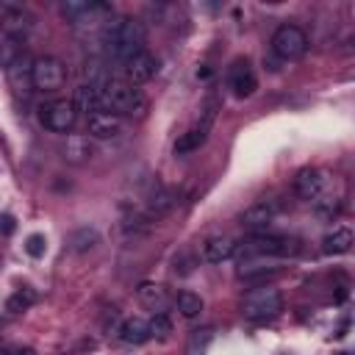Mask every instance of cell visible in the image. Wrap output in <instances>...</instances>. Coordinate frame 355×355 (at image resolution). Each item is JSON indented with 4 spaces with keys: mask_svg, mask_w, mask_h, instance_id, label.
Instances as JSON below:
<instances>
[{
    "mask_svg": "<svg viewBox=\"0 0 355 355\" xmlns=\"http://www.w3.org/2000/svg\"><path fill=\"white\" fill-rule=\"evenodd\" d=\"M144 25L136 19V17H116V19H108L103 28H100V44L103 50L116 58V61H128L130 55L141 53L144 50Z\"/></svg>",
    "mask_w": 355,
    "mask_h": 355,
    "instance_id": "6da1fadb",
    "label": "cell"
},
{
    "mask_svg": "<svg viewBox=\"0 0 355 355\" xmlns=\"http://www.w3.org/2000/svg\"><path fill=\"white\" fill-rule=\"evenodd\" d=\"M97 111H111L119 116H144L147 100L144 94L125 80H105L97 86Z\"/></svg>",
    "mask_w": 355,
    "mask_h": 355,
    "instance_id": "7a4b0ae2",
    "label": "cell"
},
{
    "mask_svg": "<svg viewBox=\"0 0 355 355\" xmlns=\"http://www.w3.org/2000/svg\"><path fill=\"white\" fill-rule=\"evenodd\" d=\"M280 311H283V294L272 283H261L241 297V313L252 322L275 319Z\"/></svg>",
    "mask_w": 355,
    "mask_h": 355,
    "instance_id": "3957f363",
    "label": "cell"
},
{
    "mask_svg": "<svg viewBox=\"0 0 355 355\" xmlns=\"http://www.w3.org/2000/svg\"><path fill=\"white\" fill-rule=\"evenodd\" d=\"M300 252V239L291 236H272V233H255L241 244L244 258H294Z\"/></svg>",
    "mask_w": 355,
    "mask_h": 355,
    "instance_id": "277c9868",
    "label": "cell"
},
{
    "mask_svg": "<svg viewBox=\"0 0 355 355\" xmlns=\"http://www.w3.org/2000/svg\"><path fill=\"white\" fill-rule=\"evenodd\" d=\"M67 80V67L55 55H36L31 64V86L42 94H53L64 86Z\"/></svg>",
    "mask_w": 355,
    "mask_h": 355,
    "instance_id": "5b68a950",
    "label": "cell"
},
{
    "mask_svg": "<svg viewBox=\"0 0 355 355\" xmlns=\"http://www.w3.org/2000/svg\"><path fill=\"white\" fill-rule=\"evenodd\" d=\"M272 50H275V55H280V58H286V61H294V58H300V55H305V50H308V36H305V31L300 28V25H280L275 33H272Z\"/></svg>",
    "mask_w": 355,
    "mask_h": 355,
    "instance_id": "8992f818",
    "label": "cell"
},
{
    "mask_svg": "<svg viewBox=\"0 0 355 355\" xmlns=\"http://www.w3.org/2000/svg\"><path fill=\"white\" fill-rule=\"evenodd\" d=\"M75 119H78V111L72 100H50L39 108V122L50 133H69L75 128Z\"/></svg>",
    "mask_w": 355,
    "mask_h": 355,
    "instance_id": "52a82bcc",
    "label": "cell"
},
{
    "mask_svg": "<svg viewBox=\"0 0 355 355\" xmlns=\"http://www.w3.org/2000/svg\"><path fill=\"white\" fill-rule=\"evenodd\" d=\"M277 211H280V205H277L275 200H261V202L250 205V208L241 214V227L250 230L252 236H255V233H266V227L275 222Z\"/></svg>",
    "mask_w": 355,
    "mask_h": 355,
    "instance_id": "ba28073f",
    "label": "cell"
},
{
    "mask_svg": "<svg viewBox=\"0 0 355 355\" xmlns=\"http://www.w3.org/2000/svg\"><path fill=\"white\" fill-rule=\"evenodd\" d=\"M155 72H158V61L147 50H141L125 61V83H130V86L147 83L150 78H155Z\"/></svg>",
    "mask_w": 355,
    "mask_h": 355,
    "instance_id": "9c48e42d",
    "label": "cell"
},
{
    "mask_svg": "<svg viewBox=\"0 0 355 355\" xmlns=\"http://www.w3.org/2000/svg\"><path fill=\"white\" fill-rule=\"evenodd\" d=\"M125 130V116L119 114H111V111H94L89 114V122H86V133L94 136V139H114Z\"/></svg>",
    "mask_w": 355,
    "mask_h": 355,
    "instance_id": "30bf717a",
    "label": "cell"
},
{
    "mask_svg": "<svg viewBox=\"0 0 355 355\" xmlns=\"http://www.w3.org/2000/svg\"><path fill=\"white\" fill-rule=\"evenodd\" d=\"M227 83H230V89H233L236 97H250V94L258 89V80H255L252 67H250L247 58H236V61L230 64V69H227Z\"/></svg>",
    "mask_w": 355,
    "mask_h": 355,
    "instance_id": "8fae6325",
    "label": "cell"
},
{
    "mask_svg": "<svg viewBox=\"0 0 355 355\" xmlns=\"http://www.w3.org/2000/svg\"><path fill=\"white\" fill-rule=\"evenodd\" d=\"M322 189H324V172L322 169L305 166V169L297 172V178H294L297 197H302V200H319L322 197Z\"/></svg>",
    "mask_w": 355,
    "mask_h": 355,
    "instance_id": "7c38bea8",
    "label": "cell"
},
{
    "mask_svg": "<svg viewBox=\"0 0 355 355\" xmlns=\"http://www.w3.org/2000/svg\"><path fill=\"white\" fill-rule=\"evenodd\" d=\"M136 297H139V302H141L144 308H150L153 313H164V311L169 308V302H172V297H169L166 286H161V283H153V280H144V283H139V288H136Z\"/></svg>",
    "mask_w": 355,
    "mask_h": 355,
    "instance_id": "4fadbf2b",
    "label": "cell"
},
{
    "mask_svg": "<svg viewBox=\"0 0 355 355\" xmlns=\"http://www.w3.org/2000/svg\"><path fill=\"white\" fill-rule=\"evenodd\" d=\"M0 31L6 33V39H19L22 42V36L31 31V19H28V14L22 8L3 6V11H0Z\"/></svg>",
    "mask_w": 355,
    "mask_h": 355,
    "instance_id": "5bb4252c",
    "label": "cell"
},
{
    "mask_svg": "<svg viewBox=\"0 0 355 355\" xmlns=\"http://www.w3.org/2000/svg\"><path fill=\"white\" fill-rule=\"evenodd\" d=\"M236 252V241L230 236H211L202 241V258L208 263H222Z\"/></svg>",
    "mask_w": 355,
    "mask_h": 355,
    "instance_id": "9a60e30c",
    "label": "cell"
},
{
    "mask_svg": "<svg viewBox=\"0 0 355 355\" xmlns=\"http://www.w3.org/2000/svg\"><path fill=\"white\" fill-rule=\"evenodd\" d=\"M116 338L122 344H144L150 336H147V322L141 316H128L122 319V324L116 327Z\"/></svg>",
    "mask_w": 355,
    "mask_h": 355,
    "instance_id": "2e32d148",
    "label": "cell"
},
{
    "mask_svg": "<svg viewBox=\"0 0 355 355\" xmlns=\"http://www.w3.org/2000/svg\"><path fill=\"white\" fill-rule=\"evenodd\" d=\"M208 128H211V125L202 122V125H197V128L180 133L178 141H175V155H189V153L200 150V147L205 144V139H208Z\"/></svg>",
    "mask_w": 355,
    "mask_h": 355,
    "instance_id": "e0dca14e",
    "label": "cell"
},
{
    "mask_svg": "<svg viewBox=\"0 0 355 355\" xmlns=\"http://www.w3.org/2000/svg\"><path fill=\"white\" fill-rule=\"evenodd\" d=\"M352 247V230L349 227H336L322 239V252L324 255H344Z\"/></svg>",
    "mask_w": 355,
    "mask_h": 355,
    "instance_id": "ac0fdd59",
    "label": "cell"
},
{
    "mask_svg": "<svg viewBox=\"0 0 355 355\" xmlns=\"http://www.w3.org/2000/svg\"><path fill=\"white\" fill-rule=\"evenodd\" d=\"M97 244H100V233L94 227H89V225H83V227H78V230L69 233V250L78 252V255L94 250Z\"/></svg>",
    "mask_w": 355,
    "mask_h": 355,
    "instance_id": "d6986e66",
    "label": "cell"
},
{
    "mask_svg": "<svg viewBox=\"0 0 355 355\" xmlns=\"http://www.w3.org/2000/svg\"><path fill=\"white\" fill-rule=\"evenodd\" d=\"M64 155H67V161H72V164H83L86 158H92V141H89V136L72 133V136L67 139V144H64Z\"/></svg>",
    "mask_w": 355,
    "mask_h": 355,
    "instance_id": "ffe728a7",
    "label": "cell"
},
{
    "mask_svg": "<svg viewBox=\"0 0 355 355\" xmlns=\"http://www.w3.org/2000/svg\"><path fill=\"white\" fill-rule=\"evenodd\" d=\"M175 308L180 311V316L197 319L205 305H202V297H200V294H194V291H180V294L175 297Z\"/></svg>",
    "mask_w": 355,
    "mask_h": 355,
    "instance_id": "44dd1931",
    "label": "cell"
},
{
    "mask_svg": "<svg viewBox=\"0 0 355 355\" xmlns=\"http://www.w3.org/2000/svg\"><path fill=\"white\" fill-rule=\"evenodd\" d=\"M72 105H75V111H97V86H92V83H80L78 89H75V97H72Z\"/></svg>",
    "mask_w": 355,
    "mask_h": 355,
    "instance_id": "7402d4cb",
    "label": "cell"
},
{
    "mask_svg": "<svg viewBox=\"0 0 355 355\" xmlns=\"http://www.w3.org/2000/svg\"><path fill=\"white\" fill-rule=\"evenodd\" d=\"M36 300H39V294H36L33 288H17V291L6 300V311H8V313H22V311H28L31 305H36Z\"/></svg>",
    "mask_w": 355,
    "mask_h": 355,
    "instance_id": "603a6c76",
    "label": "cell"
},
{
    "mask_svg": "<svg viewBox=\"0 0 355 355\" xmlns=\"http://www.w3.org/2000/svg\"><path fill=\"white\" fill-rule=\"evenodd\" d=\"M22 55H25V47L19 39H3L0 42V67L3 69H11Z\"/></svg>",
    "mask_w": 355,
    "mask_h": 355,
    "instance_id": "cb8c5ba5",
    "label": "cell"
},
{
    "mask_svg": "<svg viewBox=\"0 0 355 355\" xmlns=\"http://www.w3.org/2000/svg\"><path fill=\"white\" fill-rule=\"evenodd\" d=\"M172 333V322L166 319V313H153L147 319V336L150 338H169Z\"/></svg>",
    "mask_w": 355,
    "mask_h": 355,
    "instance_id": "d4e9b609",
    "label": "cell"
},
{
    "mask_svg": "<svg viewBox=\"0 0 355 355\" xmlns=\"http://www.w3.org/2000/svg\"><path fill=\"white\" fill-rule=\"evenodd\" d=\"M211 338H214V330H211V327H200V330H194V333L189 336V355H202L205 347L211 344Z\"/></svg>",
    "mask_w": 355,
    "mask_h": 355,
    "instance_id": "484cf974",
    "label": "cell"
},
{
    "mask_svg": "<svg viewBox=\"0 0 355 355\" xmlns=\"http://www.w3.org/2000/svg\"><path fill=\"white\" fill-rule=\"evenodd\" d=\"M44 250H47V241H44V236H42V233H31V236L25 239V252H28V255L42 258V255H44Z\"/></svg>",
    "mask_w": 355,
    "mask_h": 355,
    "instance_id": "4316f807",
    "label": "cell"
},
{
    "mask_svg": "<svg viewBox=\"0 0 355 355\" xmlns=\"http://www.w3.org/2000/svg\"><path fill=\"white\" fill-rule=\"evenodd\" d=\"M191 269H194V258H191L189 252L175 255V272H178V275H191Z\"/></svg>",
    "mask_w": 355,
    "mask_h": 355,
    "instance_id": "83f0119b",
    "label": "cell"
},
{
    "mask_svg": "<svg viewBox=\"0 0 355 355\" xmlns=\"http://www.w3.org/2000/svg\"><path fill=\"white\" fill-rule=\"evenodd\" d=\"M14 227H17V225H14V219H11V216H0V233H3V236L14 233Z\"/></svg>",
    "mask_w": 355,
    "mask_h": 355,
    "instance_id": "f1b7e54d",
    "label": "cell"
},
{
    "mask_svg": "<svg viewBox=\"0 0 355 355\" xmlns=\"http://www.w3.org/2000/svg\"><path fill=\"white\" fill-rule=\"evenodd\" d=\"M6 355H33V349H28V347H25V349H22V347H14V349H8Z\"/></svg>",
    "mask_w": 355,
    "mask_h": 355,
    "instance_id": "f546056e",
    "label": "cell"
}]
</instances>
